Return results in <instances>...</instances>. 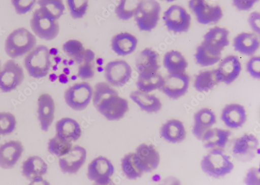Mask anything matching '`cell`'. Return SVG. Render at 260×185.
Returning <instances> with one entry per match:
<instances>
[{
  "label": "cell",
  "mask_w": 260,
  "mask_h": 185,
  "mask_svg": "<svg viewBox=\"0 0 260 185\" xmlns=\"http://www.w3.org/2000/svg\"><path fill=\"white\" fill-rule=\"evenodd\" d=\"M164 65L170 74H177L185 73L188 63L180 52L172 50L165 55Z\"/></svg>",
  "instance_id": "32"
},
{
  "label": "cell",
  "mask_w": 260,
  "mask_h": 185,
  "mask_svg": "<svg viewBox=\"0 0 260 185\" xmlns=\"http://www.w3.org/2000/svg\"><path fill=\"white\" fill-rule=\"evenodd\" d=\"M142 0H120L115 9L117 17L124 21L135 16Z\"/></svg>",
  "instance_id": "35"
},
{
  "label": "cell",
  "mask_w": 260,
  "mask_h": 185,
  "mask_svg": "<svg viewBox=\"0 0 260 185\" xmlns=\"http://www.w3.org/2000/svg\"><path fill=\"white\" fill-rule=\"evenodd\" d=\"M231 133L229 131L220 129H210L203 136L204 146L208 149L225 148Z\"/></svg>",
  "instance_id": "29"
},
{
  "label": "cell",
  "mask_w": 260,
  "mask_h": 185,
  "mask_svg": "<svg viewBox=\"0 0 260 185\" xmlns=\"http://www.w3.org/2000/svg\"><path fill=\"white\" fill-rule=\"evenodd\" d=\"M189 7L202 25L217 23L223 17L221 8L210 5L207 0H189Z\"/></svg>",
  "instance_id": "9"
},
{
  "label": "cell",
  "mask_w": 260,
  "mask_h": 185,
  "mask_svg": "<svg viewBox=\"0 0 260 185\" xmlns=\"http://www.w3.org/2000/svg\"><path fill=\"white\" fill-rule=\"evenodd\" d=\"M115 169L109 160L103 157L94 159L89 164L88 177L98 184H108L112 182L111 177Z\"/></svg>",
  "instance_id": "12"
},
{
  "label": "cell",
  "mask_w": 260,
  "mask_h": 185,
  "mask_svg": "<svg viewBox=\"0 0 260 185\" xmlns=\"http://www.w3.org/2000/svg\"><path fill=\"white\" fill-rule=\"evenodd\" d=\"M201 167L209 176L219 178L230 173L234 169V164L222 150L213 149L204 157Z\"/></svg>",
  "instance_id": "4"
},
{
  "label": "cell",
  "mask_w": 260,
  "mask_h": 185,
  "mask_svg": "<svg viewBox=\"0 0 260 185\" xmlns=\"http://www.w3.org/2000/svg\"><path fill=\"white\" fill-rule=\"evenodd\" d=\"M258 0H233L234 6L238 10H250Z\"/></svg>",
  "instance_id": "46"
},
{
  "label": "cell",
  "mask_w": 260,
  "mask_h": 185,
  "mask_svg": "<svg viewBox=\"0 0 260 185\" xmlns=\"http://www.w3.org/2000/svg\"><path fill=\"white\" fill-rule=\"evenodd\" d=\"M136 154L143 164L145 172H150L158 168L160 156L153 146L143 143L137 149Z\"/></svg>",
  "instance_id": "25"
},
{
  "label": "cell",
  "mask_w": 260,
  "mask_h": 185,
  "mask_svg": "<svg viewBox=\"0 0 260 185\" xmlns=\"http://www.w3.org/2000/svg\"><path fill=\"white\" fill-rule=\"evenodd\" d=\"M138 45V40L128 32H121L113 36L111 41L113 51L118 55L125 56L133 53Z\"/></svg>",
  "instance_id": "21"
},
{
  "label": "cell",
  "mask_w": 260,
  "mask_h": 185,
  "mask_svg": "<svg viewBox=\"0 0 260 185\" xmlns=\"http://www.w3.org/2000/svg\"><path fill=\"white\" fill-rule=\"evenodd\" d=\"M11 3L17 14L24 15L33 10L37 0H11Z\"/></svg>",
  "instance_id": "43"
},
{
  "label": "cell",
  "mask_w": 260,
  "mask_h": 185,
  "mask_svg": "<svg viewBox=\"0 0 260 185\" xmlns=\"http://www.w3.org/2000/svg\"><path fill=\"white\" fill-rule=\"evenodd\" d=\"M48 146L49 152L58 157L66 155L72 149L71 141L57 135L50 140Z\"/></svg>",
  "instance_id": "40"
},
{
  "label": "cell",
  "mask_w": 260,
  "mask_h": 185,
  "mask_svg": "<svg viewBox=\"0 0 260 185\" xmlns=\"http://www.w3.org/2000/svg\"><path fill=\"white\" fill-rule=\"evenodd\" d=\"M15 117L9 113H0V135H7L13 133L16 129Z\"/></svg>",
  "instance_id": "42"
},
{
  "label": "cell",
  "mask_w": 260,
  "mask_h": 185,
  "mask_svg": "<svg viewBox=\"0 0 260 185\" xmlns=\"http://www.w3.org/2000/svg\"><path fill=\"white\" fill-rule=\"evenodd\" d=\"M62 50L69 57L80 65L82 63L86 49L83 44L77 40H70L62 46Z\"/></svg>",
  "instance_id": "37"
},
{
  "label": "cell",
  "mask_w": 260,
  "mask_h": 185,
  "mask_svg": "<svg viewBox=\"0 0 260 185\" xmlns=\"http://www.w3.org/2000/svg\"><path fill=\"white\" fill-rule=\"evenodd\" d=\"M258 144L255 136L245 135L236 141L232 150L233 155L242 161L249 160L255 157Z\"/></svg>",
  "instance_id": "18"
},
{
  "label": "cell",
  "mask_w": 260,
  "mask_h": 185,
  "mask_svg": "<svg viewBox=\"0 0 260 185\" xmlns=\"http://www.w3.org/2000/svg\"><path fill=\"white\" fill-rule=\"evenodd\" d=\"M93 91L88 82L77 83L64 93V100L73 109L82 110L90 104L93 97Z\"/></svg>",
  "instance_id": "7"
},
{
  "label": "cell",
  "mask_w": 260,
  "mask_h": 185,
  "mask_svg": "<svg viewBox=\"0 0 260 185\" xmlns=\"http://www.w3.org/2000/svg\"><path fill=\"white\" fill-rule=\"evenodd\" d=\"M132 68L123 60L110 61L105 68V77L110 85L115 87H122L131 79Z\"/></svg>",
  "instance_id": "11"
},
{
  "label": "cell",
  "mask_w": 260,
  "mask_h": 185,
  "mask_svg": "<svg viewBox=\"0 0 260 185\" xmlns=\"http://www.w3.org/2000/svg\"><path fill=\"white\" fill-rule=\"evenodd\" d=\"M220 83L217 69L200 72L195 78L194 88L200 92H207Z\"/></svg>",
  "instance_id": "33"
},
{
  "label": "cell",
  "mask_w": 260,
  "mask_h": 185,
  "mask_svg": "<svg viewBox=\"0 0 260 185\" xmlns=\"http://www.w3.org/2000/svg\"><path fill=\"white\" fill-rule=\"evenodd\" d=\"M248 72L254 78H260V58L259 57H253L249 61L247 65Z\"/></svg>",
  "instance_id": "44"
},
{
  "label": "cell",
  "mask_w": 260,
  "mask_h": 185,
  "mask_svg": "<svg viewBox=\"0 0 260 185\" xmlns=\"http://www.w3.org/2000/svg\"><path fill=\"white\" fill-rule=\"evenodd\" d=\"M37 3L40 8L57 20L62 16L65 11L63 0H38Z\"/></svg>",
  "instance_id": "38"
},
{
  "label": "cell",
  "mask_w": 260,
  "mask_h": 185,
  "mask_svg": "<svg viewBox=\"0 0 260 185\" xmlns=\"http://www.w3.org/2000/svg\"><path fill=\"white\" fill-rule=\"evenodd\" d=\"M51 65L50 50L44 45L35 47L24 59V65L28 74L36 79L46 77Z\"/></svg>",
  "instance_id": "3"
},
{
  "label": "cell",
  "mask_w": 260,
  "mask_h": 185,
  "mask_svg": "<svg viewBox=\"0 0 260 185\" xmlns=\"http://www.w3.org/2000/svg\"><path fill=\"white\" fill-rule=\"evenodd\" d=\"M93 97L94 106L108 120H119L128 110L127 100L120 97L118 92L105 82L96 85Z\"/></svg>",
  "instance_id": "1"
},
{
  "label": "cell",
  "mask_w": 260,
  "mask_h": 185,
  "mask_svg": "<svg viewBox=\"0 0 260 185\" xmlns=\"http://www.w3.org/2000/svg\"><path fill=\"white\" fill-rule=\"evenodd\" d=\"M229 32L224 28L215 27L210 29L204 36L203 44L212 51L222 54L230 44Z\"/></svg>",
  "instance_id": "17"
},
{
  "label": "cell",
  "mask_w": 260,
  "mask_h": 185,
  "mask_svg": "<svg viewBox=\"0 0 260 185\" xmlns=\"http://www.w3.org/2000/svg\"><path fill=\"white\" fill-rule=\"evenodd\" d=\"M160 134L169 142L177 143L185 139L186 131L182 122L178 120H171L162 127Z\"/></svg>",
  "instance_id": "30"
},
{
  "label": "cell",
  "mask_w": 260,
  "mask_h": 185,
  "mask_svg": "<svg viewBox=\"0 0 260 185\" xmlns=\"http://www.w3.org/2000/svg\"><path fill=\"white\" fill-rule=\"evenodd\" d=\"M245 183L248 185H259V168H252L247 174Z\"/></svg>",
  "instance_id": "45"
},
{
  "label": "cell",
  "mask_w": 260,
  "mask_h": 185,
  "mask_svg": "<svg viewBox=\"0 0 260 185\" xmlns=\"http://www.w3.org/2000/svg\"><path fill=\"white\" fill-rule=\"evenodd\" d=\"M246 112L244 106L240 104L226 106L222 111L221 119L225 125L231 129L242 127L246 121Z\"/></svg>",
  "instance_id": "22"
},
{
  "label": "cell",
  "mask_w": 260,
  "mask_h": 185,
  "mask_svg": "<svg viewBox=\"0 0 260 185\" xmlns=\"http://www.w3.org/2000/svg\"><path fill=\"white\" fill-rule=\"evenodd\" d=\"M56 135L70 141H75L81 136V129L74 119L64 118L57 122Z\"/></svg>",
  "instance_id": "28"
},
{
  "label": "cell",
  "mask_w": 260,
  "mask_h": 185,
  "mask_svg": "<svg viewBox=\"0 0 260 185\" xmlns=\"http://www.w3.org/2000/svg\"><path fill=\"white\" fill-rule=\"evenodd\" d=\"M248 22L252 29L256 33L260 32V14L258 12H253L250 14Z\"/></svg>",
  "instance_id": "47"
},
{
  "label": "cell",
  "mask_w": 260,
  "mask_h": 185,
  "mask_svg": "<svg viewBox=\"0 0 260 185\" xmlns=\"http://www.w3.org/2000/svg\"><path fill=\"white\" fill-rule=\"evenodd\" d=\"M159 56L155 50L146 48L138 55L136 68L140 76H148L158 73L160 68Z\"/></svg>",
  "instance_id": "15"
},
{
  "label": "cell",
  "mask_w": 260,
  "mask_h": 185,
  "mask_svg": "<svg viewBox=\"0 0 260 185\" xmlns=\"http://www.w3.org/2000/svg\"><path fill=\"white\" fill-rule=\"evenodd\" d=\"M222 54L215 53L202 44L197 50L194 57L197 62L203 67H208L217 63L221 58Z\"/></svg>",
  "instance_id": "36"
},
{
  "label": "cell",
  "mask_w": 260,
  "mask_h": 185,
  "mask_svg": "<svg viewBox=\"0 0 260 185\" xmlns=\"http://www.w3.org/2000/svg\"><path fill=\"white\" fill-rule=\"evenodd\" d=\"M25 78L24 70L13 59L9 60L0 70V90L9 93L22 84Z\"/></svg>",
  "instance_id": "10"
},
{
  "label": "cell",
  "mask_w": 260,
  "mask_h": 185,
  "mask_svg": "<svg viewBox=\"0 0 260 185\" xmlns=\"http://www.w3.org/2000/svg\"><path fill=\"white\" fill-rule=\"evenodd\" d=\"M242 69L241 61L237 56H227L222 60L217 69L220 82L226 85L232 84L239 77Z\"/></svg>",
  "instance_id": "19"
},
{
  "label": "cell",
  "mask_w": 260,
  "mask_h": 185,
  "mask_svg": "<svg viewBox=\"0 0 260 185\" xmlns=\"http://www.w3.org/2000/svg\"><path fill=\"white\" fill-rule=\"evenodd\" d=\"M122 170L129 179L140 177L144 172L143 164L136 153L125 155L121 160Z\"/></svg>",
  "instance_id": "31"
},
{
  "label": "cell",
  "mask_w": 260,
  "mask_h": 185,
  "mask_svg": "<svg viewBox=\"0 0 260 185\" xmlns=\"http://www.w3.org/2000/svg\"><path fill=\"white\" fill-rule=\"evenodd\" d=\"M23 174L30 180L37 181L42 179L47 174L48 167L46 162L38 156L28 158L23 164Z\"/></svg>",
  "instance_id": "24"
},
{
  "label": "cell",
  "mask_w": 260,
  "mask_h": 185,
  "mask_svg": "<svg viewBox=\"0 0 260 185\" xmlns=\"http://www.w3.org/2000/svg\"><path fill=\"white\" fill-rule=\"evenodd\" d=\"M37 39L25 28L15 29L8 36L5 51L11 58L16 59L31 52L36 47Z\"/></svg>",
  "instance_id": "2"
},
{
  "label": "cell",
  "mask_w": 260,
  "mask_h": 185,
  "mask_svg": "<svg viewBox=\"0 0 260 185\" xmlns=\"http://www.w3.org/2000/svg\"><path fill=\"white\" fill-rule=\"evenodd\" d=\"M259 46V40L253 33L243 32L237 35L234 40L235 50L246 56L253 55Z\"/></svg>",
  "instance_id": "26"
},
{
  "label": "cell",
  "mask_w": 260,
  "mask_h": 185,
  "mask_svg": "<svg viewBox=\"0 0 260 185\" xmlns=\"http://www.w3.org/2000/svg\"><path fill=\"white\" fill-rule=\"evenodd\" d=\"M164 1L168 2V3H172V2H175V0H164Z\"/></svg>",
  "instance_id": "48"
},
{
  "label": "cell",
  "mask_w": 260,
  "mask_h": 185,
  "mask_svg": "<svg viewBox=\"0 0 260 185\" xmlns=\"http://www.w3.org/2000/svg\"><path fill=\"white\" fill-rule=\"evenodd\" d=\"M94 53L90 49H86L82 63L78 67V76L83 80L92 78L94 76Z\"/></svg>",
  "instance_id": "39"
},
{
  "label": "cell",
  "mask_w": 260,
  "mask_h": 185,
  "mask_svg": "<svg viewBox=\"0 0 260 185\" xmlns=\"http://www.w3.org/2000/svg\"><path fill=\"white\" fill-rule=\"evenodd\" d=\"M216 121V116L212 111L208 108L200 110L194 116L193 135L202 140L204 134L215 124Z\"/></svg>",
  "instance_id": "23"
},
{
  "label": "cell",
  "mask_w": 260,
  "mask_h": 185,
  "mask_svg": "<svg viewBox=\"0 0 260 185\" xmlns=\"http://www.w3.org/2000/svg\"><path fill=\"white\" fill-rule=\"evenodd\" d=\"M190 79L186 73L169 74L164 78L161 90L169 98L177 99L188 91Z\"/></svg>",
  "instance_id": "13"
},
{
  "label": "cell",
  "mask_w": 260,
  "mask_h": 185,
  "mask_svg": "<svg viewBox=\"0 0 260 185\" xmlns=\"http://www.w3.org/2000/svg\"><path fill=\"white\" fill-rule=\"evenodd\" d=\"M38 119L41 129L48 131L54 119L55 103L52 96L48 94H41L38 100Z\"/></svg>",
  "instance_id": "20"
},
{
  "label": "cell",
  "mask_w": 260,
  "mask_h": 185,
  "mask_svg": "<svg viewBox=\"0 0 260 185\" xmlns=\"http://www.w3.org/2000/svg\"><path fill=\"white\" fill-rule=\"evenodd\" d=\"M30 27L39 38L47 41L55 39L59 32V25L55 20L41 8L35 10L30 20Z\"/></svg>",
  "instance_id": "6"
},
{
  "label": "cell",
  "mask_w": 260,
  "mask_h": 185,
  "mask_svg": "<svg viewBox=\"0 0 260 185\" xmlns=\"http://www.w3.org/2000/svg\"><path fill=\"white\" fill-rule=\"evenodd\" d=\"M23 152V146L16 140H11L0 146V167L6 169L13 168Z\"/></svg>",
  "instance_id": "16"
},
{
  "label": "cell",
  "mask_w": 260,
  "mask_h": 185,
  "mask_svg": "<svg viewBox=\"0 0 260 185\" xmlns=\"http://www.w3.org/2000/svg\"><path fill=\"white\" fill-rule=\"evenodd\" d=\"M87 153L83 147L76 146L66 155L61 157L59 166L64 173L76 174L84 164Z\"/></svg>",
  "instance_id": "14"
},
{
  "label": "cell",
  "mask_w": 260,
  "mask_h": 185,
  "mask_svg": "<svg viewBox=\"0 0 260 185\" xmlns=\"http://www.w3.org/2000/svg\"><path fill=\"white\" fill-rule=\"evenodd\" d=\"M71 15L75 19L82 18L87 12L89 0H67Z\"/></svg>",
  "instance_id": "41"
},
{
  "label": "cell",
  "mask_w": 260,
  "mask_h": 185,
  "mask_svg": "<svg viewBox=\"0 0 260 185\" xmlns=\"http://www.w3.org/2000/svg\"><path fill=\"white\" fill-rule=\"evenodd\" d=\"M164 82V78L157 73L148 76H139L137 86L139 90L150 93L156 90H160Z\"/></svg>",
  "instance_id": "34"
},
{
  "label": "cell",
  "mask_w": 260,
  "mask_h": 185,
  "mask_svg": "<svg viewBox=\"0 0 260 185\" xmlns=\"http://www.w3.org/2000/svg\"><path fill=\"white\" fill-rule=\"evenodd\" d=\"M163 19L168 29L175 33L187 32L191 25L190 15L184 8L178 5L172 6L166 11Z\"/></svg>",
  "instance_id": "8"
},
{
  "label": "cell",
  "mask_w": 260,
  "mask_h": 185,
  "mask_svg": "<svg viewBox=\"0 0 260 185\" xmlns=\"http://www.w3.org/2000/svg\"><path fill=\"white\" fill-rule=\"evenodd\" d=\"M160 11V5L156 0H142L135 15L139 29L147 32L154 29L158 25Z\"/></svg>",
  "instance_id": "5"
},
{
  "label": "cell",
  "mask_w": 260,
  "mask_h": 185,
  "mask_svg": "<svg viewBox=\"0 0 260 185\" xmlns=\"http://www.w3.org/2000/svg\"><path fill=\"white\" fill-rule=\"evenodd\" d=\"M130 98L144 110L148 113H154L159 112L162 104L160 99L154 95L149 94L140 90L136 91L131 93Z\"/></svg>",
  "instance_id": "27"
}]
</instances>
